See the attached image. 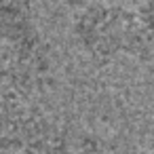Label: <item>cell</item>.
Here are the masks:
<instances>
[{
	"instance_id": "obj_1",
	"label": "cell",
	"mask_w": 154,
	"mask_h": 154,
	"mask_svg": "<svg viewBox=\"0 0 154 154\" xmlns=\"http://www.w3.org/2000/svg\"><path fill=\"white\" fill-rule=\"evenodd\" d=\"M131 26V11L120 7H108L101 2L87 5L76 21L74 36L78 45L97 61H108L125 51Z\"/></svg>"
},
{
	"instance_id": "obj_2",
	"label": "cell",
	"mask_w": 154,
	"mask_h": 154,
	"mask_svg": "<svg viewBox=\"0 0 154 154\" xmlns=\"http://www.w3.org/2000/svg\"><path fill=\"white\" fill-rule=\"evenodd\" d=\"M125 53L143 61L154 59V0L146 2L139 11L131 13Z\"/></svg>"
},
{
	"instance_id": "obj_3",
	"label": "cell",
	"mask_w": 154,
	"mask_h": 154,
	"mask_svg": "<svg viewBox=\"0 0 154 154\" xmlns=\"http://www.w3.org/2000/svg\"><path fill=\"white\" fill-rule=\"evenodd\" d=\"M34 36L36 32L28 7L17 2H0V42L7 47H15Z\"/></svg>"
},
{
	"instance_id": "obj_4",
	"label": "cell",
	"mask_w": 154,
	"mask_h": 154,
	"mask_svg": "<svg viewBox=\"0 0 154 154\" xmlns=\"http://www.w3.org/2000/svg\"><path fill=\"white\" fill-rule=\"evenodd\" d=\"M68 152H70V141L61 133H57L49 127L45 133L30 139L13 154H68Z\"/></svg>"
},
{
	"instance_id": "obj_5",
	"label": "cell",
	"mask_w": 154,
	"mask_h": 154,
	"mask_svg": "<svg viewBox=\"0 0 154 154\" xmlns=\"http://www.w3.org/2000/svg\"><path fill=\"white\" fill-rule=\"evenodd\" d=\"M68 154H103V146L97 137H82L76 146H70Z\"/></svg>"
},
{
	"instance_id": "obj_6",
	"label": "cell",
	"mask_w": 154,
	"mask_h": 154,
	"mask_svg": "<svg viewBox=\"0 0 154 154\" xmlns=\"http://www.w3.org/2000/svg\"><path fill=\"white\" fill-rule=\"evenodd\" d=\"M66 2H68L70 7H74V9H85L87 5L93 2V0H66Z\"/></svg>"
},
{
	"instance_id": "obj_7",
	"label": "cell",
	"mask_w": 154,
	"mask_h": 154,
	"mask_svg": "<svg viewBox=\"0 0 154 154\" xmlns=\"http://www.w3.org/2000/svg\"><path fill=\"white\" fill-rule=\"evenodd\" d=\"M0 2H17V5H23V7H28V0H0Z\"/></svg>"
}]
</instances>
